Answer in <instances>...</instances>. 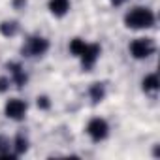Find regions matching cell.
<instances>
[{
    "label": "cell",
    "instance_id": "obj_15",
    "mask_svg": "<svg viewBox=\"0 0 160 160\" xmlns=\"http://www.w3.org/2000/svg\"><path fill=\"white\" fill-rule=\"evenodd\" d=\"M6 149H10V145H8L6 138H2V136H0V154H4V152H6Z\"/></svg>",
    "mask_w": 160,
    "mask_h": 160
},
{
    "label": "cell",
    "instance_id": "obj_8",
    "mask_svg": "<svg viewBox=\"0 0 160 160\" xmlns=\"http://www.w3.org/2000/svg\"><path fill=\"white\" fill-rule=\"evenodd\" d=\"M158 85H160V81H158V75L156 73H151V75H147L143 79V91L145 92H154L158 89Z\"/></svg>",
    "mask_w": 160,
    "mask_h": 160
},
{
    "label": "cell",
    "instance_id": "obj_7",
    "mask_svg": "<svg viewBox=\"0 0 160 160\" xmlns=\"http://www.w3.org/2000/svg\"><path fill=\"white\" fill-rule=\"evenodd\" d=\"M68 8H70V0H51V4H49V10L57 17H62L68 12Z\"/></svg>",
    "mask_w": 160,
    "mask_h": 160
},
{
    "label": "cell",
    "instance_id": "obj_17",
    "mask_svg": "<svg viewBox=\"0 0 160 160\" xmlns=\"http://www.w3.org/2000/svg\"><path fill=\"white\" fill-rule=\"evenodd\" d=\"M111 4L113 6H121V4H124V0H111Z\"/></svg>",
    "mask_w": 160,
    "mask_h": 160
},
{
    "label": "cell",
    "instance_id": "obj_12",
    "mask_svg": "<svg viewBox=\"0 0 160 160\" xmlns=\"http://www.w3.org/2000/svg\"><path fill=\"white\" fill-rule=\"evenodd\" d=\"M15 149H17V154H21V152H25V151L28 149V143H27V139H25L23 136H17V139H15Z\"/></svg>",
    "mask_w": 160,
    "mask_h": 160
},
{
    "label": "cell",
    "instance_id": "obj_11",
    "mask_svg": "<svg viewBox=\"0 0 160 160\" xmlns=\"http://www.w3.org/2000/svg\"><path fill=\"white\" fill-rule=\"evenodd\" d=\"M91 96H92L94 102H100V100L104 98V87H102L100 83H94L92 89H91Z\"/></svg>",
    "mask_w": 160,
    "mask_h": 160
},
{
    "label": "cell",
    "instance_id": "obj_5",
    "mask_svg": "<svg viewBox=\"0 0 160 160\" xmlns=\"http://www.w3.org/2000/svg\"><path fill=\"white\" fill-rule=\"evenodd\" d=\"M98 55H100V45L91 43V45H87V47H85V51L79 55V57L83 58V66H85V68H91V66L96 62Z\"/></svg>",
    "mask_w": 160,
    "mask_h": 160
},
{
    "label": "cell",
    "instance_id": "obj_2",
    "mask_svg": "<svg viewBox=\"0 0 160 160\" xmlns=\"http://www.w3.org/2000/svg\"><path fill=\"white\" fill-rule=\"evenodd\" d=\"M152 51H154V43H152V40H149V38L134 40V42L130 43V53H132V57H136V58H145V57H149Z\"/></svg>",
    "mask_w": 160,
    "mask_h": 160
},
{
    "label": "cell",
    "instance_id": "obj_14",
    "mask_svg": "<svg viewBox=\"0 0 160 160\" xmlns=\"http://www.w3.org/2000/svg\"><path fill=\"white\" fill-rule=\"evenodd\" d=\"M10 87V79L8 77H0V92H6Z\"/></svg>",
    "mask_w": 160,
    "mask_h": 160
},
{
    "label": "cell",
    "instance_id": "obj_4",
    "mask_svg": "<svg viewBox=\"0 0 160 160\" xmlns=\"http://www.w3.org/2000/svg\"><path fill=\"white\" fill-rule=\"evenodd\" d=\"M4 111H6V115H8L10 119L19 121V119H23L25 113H27V104H25L23 100H19V98H13V100H8Z\"/></svg>",
    "mask_w": 160,
    "mask_h": 160
},
{
    "label": "cell",
    "instance_id": "obj_3",
    "mask_svg": "<svg viewBox=\"0 0 160 160\" xmlns=\"http://www.w3.org/2000/svg\"><path fill=\"white\" fill-rule=\"evenodd\" d=\"M87 134L94 139V141H100L108 136V122L104 119H92L89 124H87Z\"/></svg>",
    "mask_w": 160,
    "mask_h": 160
},
{
    "label": "cell",
    "instance_id": "obj_6",
    "mask_svg": "<svg viewBox=\"0 0 160 160\" xmlns=\"http://www.w3.org/2000/svg\"><path fill=\"white\" fill-rule=\"evenodd\" d=\"M47 49H49V42H47L45 38H32V40H30L28 51H30L32 55H43Z\"/></svg>",
    "mask_w": 160,
    "mask_h": 160
},
{
    "label": "cell",
    "instance_id": "obj_1",
    "mask_svg": "<svg viewBox=\"0 0 160 160\" xmlns=\"http://www.w3.org/2000/svg\"><path fill=\"white\" fill-rule=\"evenodd\" d=\"M124 23L128 28H147L154 23V13L147 8H134L126 13Z\"/></svg>",
    "mask_w": 160,
    "mask_h": 160
},
{
    "label": "cell",
    "instance_id": "obj_9",
    "mask_svg": "<svg viewBox=\"0 0 160 160\" xmlns=\"http://www.w3.org/2000/svg\"><path fill=\"white\" fill-rule=\"evenodd\" d=\"M17 23L15 21H6V23H2L0 25V32H2L4 36H15L17 34Z\"/></svg>",
    "mask_w": 160,
    "mask_h": 160
},
{
    "label": "cell",
    "instance_id": "obj_13",
    "mask_svg": "<svg viewBox=\"0 0 160 160\" xmlns=\"http://www.w3.org/2000/svg\"><path fill=\"white\" fill-rule=\"evenodd\" d=\"M51 104H49V98L47 96H40L38 98V108H42V109H47Z\"/></svg>",
    "mask_w": 160,
    "mask_h": 160
},
{
    "label": "cell",
    "instance_id": "obj_10",
    "mask_svg": "<svg viewBox=\"0 0 160 160\" xmlns=\"http://www.w3.org/2000/svg\"><path fill=\"white\" fill-rule=\"evenodd\" d=\"M85 47H87V43H85L83 40H79V38H75V40L70 42V51H72V55H75V57L81 55V53L85 51Z\"/></svg>",
    "mask_w": 160,
    "mask_h": 160
},
{
    "label": "cell",
    "instance_id": "obj_16",
    "mask_svg": "<svg viewBox=\"0 0 160 160\" xmlns=\"http://www.w3.org/2000/svg\"><path fill=\"white\" fill-rule=\"evenodd\" d=\"M13 4H15V8H19V6H25L27 4V0H15Z\"/></svg>",
    "mask_w": 160,
    "mask_h": 160
}]
</instances>
